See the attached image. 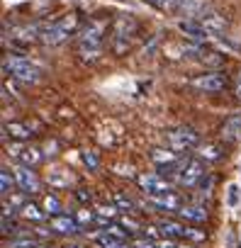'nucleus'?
Here are the masks:
<instances>
[{
	"mask_svg": "<svg viewBox=\"0 0 241 248\" xmlns=\"http://www.w3.org/2000/svg\"><path fill=\"white\" fill-rule=\"evenodd\" d=\"M64 248H83V246H80V243H66Z\"/></svg>",
	"mask_w": 241,
	"mask_h": 248,
	"instance_id": "nucleus-35",
	"label": "nucleus"
},
{
	"mask_svg": "<svg viewBox=\"0 0 241 248\" xmlns=\"http://www.w3.org/2000/svg\"><path fill=\"white\" fill-rule=\"evenodd\" d=\"M207 238V233L205 231H197V229H190L188 226V231H185V241H195V243H202Z\"/></svg>",
	"mask_w": 241,
	"mask_h": 248,
	"instance_id": "nucleus-25",
	"label": "nucleus"
},
{
	"mask_svg": "<svg viewBox=\"0 0 241 248\" xmlns=\"http://www.w3.org/2000/svg\"><path fill=\"white\" fill-rule=\"evenodd\" d=\"M231 192H229V204H236V197H239V192H236V187H229Z\"/></svg>",
	"mask_w": 241,
	"mask_h": 248,
	"instance_id": "nucleus-33",
	"label": "nucleus"
},
{
	"mask_svg": "<svg viewBox=\"0 0 241 248\" xmlns=\"http://www.w3.org/2000/svg\"><path fill=\"white\" fill-rule=\"evenodd\" d=\"M137 183H139V187H142L144 192H149L151 197H159V195H168V192H173L171 183H168L161 173H144V175L137 178Z\"/></svg>",
	"mask_w": 241,
	"mask_h": 248,
	"instance_id": "nucleus-4",
	"label": "nucleus"
},
{
	"mask_svg": "<svg viewBox=\"0 0 241 248\" xmlns=\"http://www.w3.org/2000/svg\"><path fill=\"white\" fill-rule=\"evenodd\" d=\"M15 187H17L15 175H13L8 168H3V170H0V192H3V197H8V195H10Z\"/></svg>",
	"mask_w": 241,
	"mask_h": 248,
	"instance_id": "nucleus-18",
	"label": "nucleus"
},
{
	"mask_svg": "<svg viewBox=\"0 0 241 248\" xmlns=\"http://www.w3.org/2000/svg\"><path fill=\"white\" fill-rule=\"evenodd\" d=\"M51 231L54 233H61V236H73V233L80 231V224L71 214H59V217L51 219Z\"/></svg>",
	"mask_w": 241,
	"mask_h": 248,
	"instance_id": "nucleus-9",
	"label": "nucleus"
},
{
	"mask_svg": "<svg viewBox=\"0 0 241 248\" xmlns=\"http://www.w3.org/2000/svg\"><path fill=\"white\" fill-rule=\"evenodd\" d=\"M236 97L241 100V71H239V78H236Z\"/></svg>",
	"mask_w": 241,
	"mask_h": 248,
	"instance_id": "nucleus-34",
	"label": "nucleus"
},
{
	"mask_svg": "<svg viewBox=\"0 0 241 248\" xmlns=\"http://www.w3.org/2000/svg\"><path fill=\"white\" fill-rule=\"evenodd\" d=\"M8 231H15V224L8 221V217H3V233H8Z\"/></svg>",
	"mask_w": 241,
	"mask_h": 248,
	"instance_id": "nucleus-31",
	"label": "nucleus"
},
{
	"mask_svg": "<svg viewBox=\"0 0 241 248\" xmlns=\"http://www.w3.org/2000/svg\"><path fill=\"white\" fill-rule=\"evenodd\" d=\"M132 248H156V243L146 241V238H137V241H132Z\"/></svg>",
	"mask_w": 241,
	"mask_h": 248,
	"instance_id": "nucleus-29",
	"label": "nucleus"
},
{
	"mask_svg": "<svg viewBox=\"0 0 241 248\" xmlns=\"http://www.w3.org/2000/svg\"><path fill=\"white\" fill-rule=\"evenodd\" d=\"M239 134H241V114L226 119L224 127H222V137H224V139H236Z\"/></svg>",
	"mask_w": 241,
	"mask_h": 248,
	"instance_id": "nucleus-17",
	"label": "nucleus"
},
{
	"mask_svg": "<svg viewBox=\"0 0 241 248\" xmlns=\"http://www.w3.org/2000/svg\"><path fill=\"white\" fill-rule=\"evenodd\" d=\"M156 229H161V233L168 236L171 241H176V238H183V241H185V231H188L185 224H178V221H173V219H163Z\"/></svg>",
	"mask_w": 241,
	"mask_h": 248,
	"instance_id": "nucleus-14",
	"label": "nucleus"
},
{
	"mask_svg": "<svg viewBox=\"0 0 241 248\" xmlns=\"http://www.w3.org/2000/svg\"><path fill=\"white\" fill-rule=\"evenodd\" d=\"M178 214H180V219H185V221H205V219H207V209H205V207H200V204L183 207Z\"/></svg>",
	"mask_w": 241,
	"mask_h": 248,
	"instance_id": "nucleus-15",
	"label": "nucleus"
},
{
	"mask_svg": "<svg viewBox=\"0 0 241 248\" xmlns=\"http://www.w3.org/2000/svg\"><path fill=\"white\" fill-rule=\"evenodd\" d=\"M93 219H97V217H95L90 209H80V212L76 214V221H78V224H90Z\"/></svg>",
	"mask_w": 241,
	"mask_h": 248,
	"instance_id": "nucleus-26",
	"label": "nucleus"
},
{
	"mask_svg": "<svg viewBox=\"0 0 241 248\" xmlns=\"http://www.w3.org/2000/svg\"><path fill=\"white\" fill-rule=\"evenodd\" d=\"M146 3H151V5H156V8H168V3H171V0H146Z\"/></svg>",
	"mask_w": 241,
	"mask_h": 248,
	"instance_id": "nucleus-32",
	"label": "nucleus"
},
{
	"mask_svg": "<svg viewBox=\"0 0 241 248\" xmlns=\"http://www.w3.org/2000/svg\"><path fill=\"white\" fill-rule=\"evenodd\" d=\"M205 178V163L197 161V158H188L180 163L178 168V183L183 187H197Z\"/></svg>",
	"mask_w": 241,
	"mask_h": 248,
	"instance_id": "nucleus-2",
	"label": "nucleus"
},
{
	"mask_svg": "<svg viewBox=\"0 0 241 248\" xmlns=\"http://www.w3.org/2000/svg\"><path fill=\"white\" fill-rule=\"evenodd\" d=\"M83 161H85V166H88L90 170H95V168H97V156H95V154L85 151V154H83Z\"/></svg>",
	"mask_w": 241,
	"mask_h": 248,
	"instance_id": "nucleus-28",
	"label": "nucleus"
},
{
	"mask_svg": "<svg viewBox=\"0 0 241 248\" xmlns=\"http://www.w3.org/2000/svg\"><path fill=\"white\" fill-rule=\"evenodd\" d=\"M171 141L176 144V149H193V146H197V134L193 132V129H176V132H171Z\"/></svg>",
	"mask_w": 241,
	"mask_h": 248,
	"instance_id": "nucleus-12",
	"label": "nucleus"
},
{
	"mask_svg": "<svg viewBox=\"0 0 241 248\" xmlns=\"http://www.w3.org/2000/svg\"><path fill=\"white\" fill-rule=\"evenodd\" d=\"M73 25H76V20L73 17H64V20H59V22H51V25H47L44 30H42V42L44 44H61L71 32H73Z\"/></svg>",
	"mask_w": 241,
	"mask_h": 248,
	"instance_id": "nucleus-3",
	"label": "nucleus"
},
{
	"mask_svg": "<svg viewBox=\"0 0 241 248\" xmlns=\"http://www.w3.org/2000/svg\"><path fill=\"white\" fill-rule=\"evenodd\" d=\"M134 32H137V22H134L132 17H127V15L117 17V20H114V27H112V49H114L117 54H122V51L129 46Z\"/></svg>",
	"mask_w": 241,
	"mask_h": 248,
	"instance_id": "nucleus-1",
	"label": "nucleus"
},
{
	"mask_svg": "<svg viewBox=\"0 0 241 248\" xmlns=\"http://www.w3.org/2000/svg\"><path fill=\"white\" fill-rule=\"evenodd\" d=\"M122 226H125L129 233H137V231L142 229V224H139V221H134V219H129V217H125V219H122Z\"/></svg>",
	"mask_w": 241,
	"mask_h": 248,
	"instance_id": "nucleus-27",
	"label": "nucleus"
},
{
	"mask_svg": "<svg viewBox=\"0 0 241 248\" xmlns=\"http://www.w3.org/2000/svg\"><path fill=\"white\" fill-rule=\"evenodd\" d=\"M205 10H207V0H180L178 3V13L190 15V20H197V17L207 15Z\"/></svg>",
	"mask_w": 241,
	"mask_h": 248,
	"instance_id": "nucleus-10",
	"label": "nucleus"
},
{
	"mask_svg": "<svg viewBox=\"0 0 241 248\" xmlns=\"http://www.w3.org/2000/svg\"><path fill=\"white\" fill-rule=\"evenodd\" d=\"M180 30H183L188 37H193L195 42H202V39L207 37V32L200 27V22H197V20H183V22H180Z\"/></svg>",
	"mask_w": 241,
	"mask_h": 248,
	"instance_id": "nucleus-16",
	"label": "nucleus"
},
{
	"mask_svg": "<svg viewBox=\"0 0 241 248\" xmlns=\"http://www.w3.org/2000/svg\"><path fill=\"white\" fill-rule=\"evenodd\" d=\"M224 85H226V78H224L222 73H217V71H212V73H202V76L193 78V88L205 90V93H219Z\"/></svg>",
	"mask_w": 241,
	"mask_h": 248,
	"instance_id": "nucleus-7",
	"label": "nucleus"
},
{
	"mask_svg": "<svg viewBox=\"0 0 241 248\" xmlns=\"http://www.w3.org/2000/svg\"><path fill=\"white\" fill-rule=\"evenodd\" d=\"M100 42H102V22H90L80 37V51H90L97 54L100 51Z\"/></svg>",
	"mask_w": 241,
	"mask_h": 248,
	"instance_id": "nucleus-6",
	"label": "nucleus"
},
{
	"mask_svg": "<svg viewBox=\"0 0 241 248\" xmlns=\"http://www.w3.org/2000/svg\"><path fill=\"white\" fill-rule=\"evenodd\" d=\"M20 212H22L25 219H32V221H42V219H44V212H39V207L32 204V202H25Z\"/></svg>",
	"mask_w": 241,
	"mask_h": 248,
	"instance_id": "nucleus-23",
	"label": "nucleus"
},
{
	"mask_svg": "<svg viewBox=\"0 0 241 248\" xmlns=\"http://www.w3.org/2000/svg\"><path fill=\"white\" fill-rule=\"evenodd\" d=\"M95 243L100 246V248H127V243L122 241V238H117V236H112V233H100L97 238H95Z\"/></svg>",
	"mask_w": 241,
	"mask_h": 248,
	"instance_id": "nucleus-19",
	"label": "nucleus"
},
{
	"mask_svg": "<svg viewBox=\"0 0 241 248\" xmlns=\"http://www.w3.org/2000/svg\"><path fill=\"white\" fill-rule=\"evenodd\" d=\"M15 180H17V190H22L25 195H34L39 190V178L27 166H22V168L15 170Z\"/></svg>",
	"mask_w": 241,
	"mask_h": 248,
	"instance_id": "nucleus-8",
	"label": "nucleus"
},
{
	"mask_svg": "<svg viewBox=\"0 0 241 248\" xmlns=\"http://www.w3.org/2000/svg\"><path fill=\"white\" fill-rule=\"evenodd\" d=\"M44 214H49L51 219L61 214V202H59L56 195H47V197H44Z\"/></svg>",
	"mask_w": 241,
	"mask_h": 248,
	"instance_id": "nucleus-21",
	"label": "nucleus"
},
{
	"mask_svg": "<svg viewBox=\"0 0 241 248\" xmlns=\"http://www.w3.org/2000/svg\"><path fill=\"white\" fill-rule=\"evenodd\" d=\"M5 129H8L10 137H15V139H30V137H32L30 127H25V124H20V122H10Z\"/></svg>",
	"mask_w": 241,
	"mask_h": 248,
	"instance_id": "nucleus-22",
	"label": "nucleus"
},
{
	"mask_svg": "<svg viewBox=\"0 0 241 248\" xmlns=\"http://www.w3.org/2000/svg\"><path fill=\"white\" fill-rule=\"evenodd\" d=\"M76 197H78L83 204H88V202H90V192H85V190H78V192H76Z\"/></svg>",
	"mask_w": 241,
	"mask_h": 248,
	"instance_id": "nucleus-30",
	"label": "nucleus"
},
{
	"mask_svg": "<svg viewBox=\"0 0 241 248\" xmlns=\"http://www.w3.org/2000/svg\"><path fill=\"white\" fill-rule=\"evenodd\" d=\"M5 68L22 83H37L39 80V71L25 59H10V61H5Z\"/></svg>",
	"mask_w": 241,
	"mask_h": 248,
	"instance_id": "nucleus-5",
	"label": "nucleus"
},
{
	"mask_svg": "<svg viewBox=\"0 0 241 248\" xmlns=\"http://www.w3.org/2000/svg\"><path fill=\"white\" fill-rule=\"evenodd\" d=\"M197 22H200V27H202L207 34H217V32H222V30L226 27V20L219 17L217 13H207V15L197 17Z\"/></svg>",
	"mask_w": 241,
	"mask_h": 248,
	"instance_id": "nucleus-13",
	"label": "nucleus"
},
{
	"mask_svg": "<svg viewBox=\"0 0 241 248\" xmlns=\"http://www.w3.org/2000/svg\"><path fill=\"white\" fill-rule=\"evenodd\" d=\"M114 207L117 209H122V212H134V202L129 200V197H125L122 192H114Z\"/></svg>",
	"mask_w": 241,
	"mask_h": 248,
	"instance_id": "nucleus-24",
	"label": "nucleus"
},
{
	"mask_svg": "<svg viewBox=\"0 0 241 248\" xmlns=\"http://www.w3.org/2000/svg\"><path fill=\"white\" fill-rule=\"evenodd\" d=\"M37 248H47V246H37Z\"/></svg>",
	"mask_w": 241,
	"mask_h": 248,
	"instance_id": "nucleus-36",
	"label": "nucleus"
},
{
	"mask_svg": "<svg viewBox=\"0 0 241 248\" xmlns=\"http://www.w3.org/2000/svg\"><path fill=\"white\" fill-rule=\"evenodd\" d=\"M149 202H151L156 209H161V212H180V209H183L180 197L173 195V192H168V195H159V197H149Z\"/></svg>",
	"mask_w": 241,
	"mask_h": 248,
	"instance_id": "nucleus-11",
	"label": "nucleus"
},
{
	"mask_svg": "<svg viewBox=\"0 0 241 248\" xmlns=\"http://www.w3.org/2000/svg\"><path fill=\"white\" fill-rule=\"evenodd\" d=\"M17 158L22 161V166H27V168H32V166H37V163L42 161V154H39L37 149H22Z\"/></svg>",
	"mask_w": 241,
	"mask_h": 248,
	"instance_id": "nucleus-20",
	"label": "nucleus"
}]
</instances>
